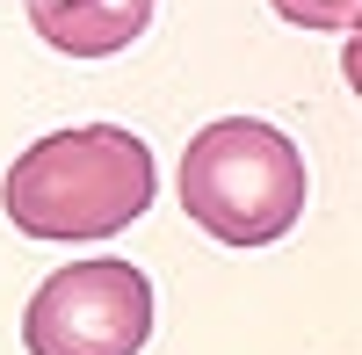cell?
Returning a JSON list of instances; mask_svg holds the SVG:
<instances>
[{
  "label": "cell",
  "instance_id": "6da1fadb",
  "mask_svg": "<svg viewBox=\"0 0 362 355\" xmlns=\"http://www.w3.org/2000/svg\"><path fill=\"white\" fill-rule=\"evenodd\" d=\"M160 174H153V145L124 124H73L37 138L29 153L8 167L0 203L8 225L51 247H87V240H116L124 225L145 218Z\"/></svg>",
  "mask_w": 362,
  "mask_h": 355
},
{
  "label": "cell",
  "instance_id": "5b68a950",
  "mask_svg": "<svg viewBox=\"0 0 362 355\" xmlns=\"http://www.w3.org/2000/svg\"><path fill=\"white\" fill-rule=\"evenodd\" d=\"M283 22H297V29H355V15H362V0H268Z\"/></svg>",
  "mask_w": 362,
  "mask_h": 355
},
{
  "label": "cell",
  "instance_id": "3957f363",
  "mask_svg": "<svg viewBox=\"0 0 362 355\" xmlns=\"http://www.w3.org/2000/svg\"><path fill=\"white\" fill-rule=\"evenodd\" d=\"M153 319H160L153 276L116 254H87L37 283V298L22 312V348L29 355H138L153 341Z\"/></svg>",
  "mask_w": 362,
  "mask_h": 355
},
{
  "label": "cell",
  "instance_id": "7a4b0ae2",
  "mask_svg": "<svg viewBox=\"0 0 362 355\" xmlns=\"http://www.w3.org/2000/svg\"><path fill=\"white\" fill-rule=\"evenodd\" d=\"M181 211H189L218 247L254 254L276 247L305 218V153L268 116H218L181 153Z\"/></svg>",
  "mask_w": 362,
  "mask_h": 355
},
{
  "label": "cell",
  "instance_id": "277c9868",
  "mask_svg": "<svg viewBox=\"0 0 362 355\" xmlns=\"http://www.w3.org/2000/svg\"><path fill=\"white\" fill-rule=\"evenodd\" d=\"M160 0H29L22 22L66 58H116L153 29Z\"/></svg>",
  "mask_w": 362,
  "mask_h": 355
}]
</instances>
